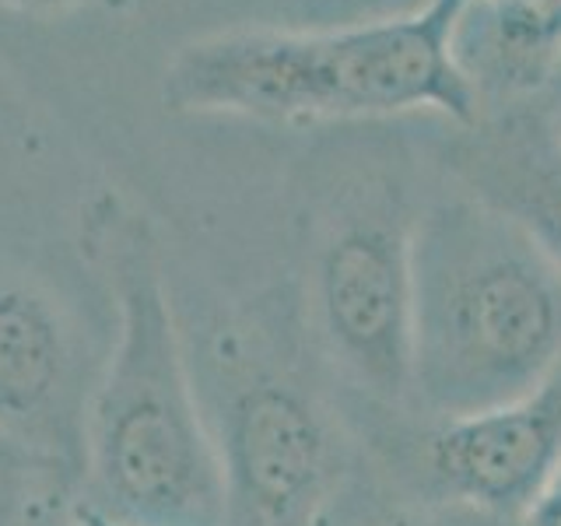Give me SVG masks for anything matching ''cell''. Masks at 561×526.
Returning a JSON list of instances; mask_svg holds the SVG:
<instances>
[{"label": "cell", "instance_id": "1", "mask_svg": "<svg viewBox=\"0 0 561 526\" xmlns=\"http://www.w3.org/2000/svg\"><path fill=\"white\" fill-rule=\"evenodd\" d=\"M376 123L316 137L288 180L291 263L309 344L368 453L417 428L411 386L414 165Z\"/></svg>", "mask_w": 561, "mask_h": 526}, {"label": "cell", "instance_id": "2", "mask_svg": "<svg viewBox=\"0 0 561 526\" xmlns=\"http://www.w3.org/2000/svg\"><path fill=\"white\" fill-rule=\"evenodd\" d=\"M78 253L113 312L78 502L119 526H221V478L193 390L162 236L119 190L81 204Z\"/></svg>", "mask_w": 561, "mask_h": 526}, {"label": "cell", "instance_id": "3", "mask_svg": "<svg viewBox=\"0 0 561 526\" xmlns=\"http://www.w3.org/2000/svg\"><path fill=\"white\" fill-rule=\"evenodd\" d=\"M221 478V526H323L368 449L309 344L285 271L250 295L175 298Z\"/></svg>", "mask_w": 561, "mask_h": 526}, {"label": "cell", "instance_id": "4", "mask_svg": "<svg viewBox=\"0 0 561 526\" xmlns=\"http://www.w3.org/2000/svg\"><path fill=\"white\" fill-rule=\"evenodd\" d=\"M463 0H435L400 22L210 32L172 53L158 99L175 116H242L274 127H351L438 113L481 119V99L453 57Z\"/></svg>", "mask_w": 561, "mask_h": 526}, {"label": "cell", "instance_id": "5", "mask_svg": "<svg viewBox=\"0 0 561 526\" xmlns=\"http://www.w3.org/2000/svg\"><path fill=\"white\" fill-rule=\"evenodd\" d=\"M411 386L421 425L526 393L561 358V260L446 175L414 228Z\"/></svg>", "mask_w": 561, "mask_h": 526}, {"label": "cell", "instance_id": "6", "mask_svg": "<svg viewBox=\"0 0 561 526\" xmlns=\"http://www.w3.org/2000/svg\"><path fill=\"white\" fill-rule=\"evenodd\" d=\"M110 338L113 312L102 285L84 298L53 271L0 253V432L78 491Z\"/></svg>", "mask_w": 561, "mask_h": 526}, {"label": "cell", "instance_id": "7", "mask_svg": "<svg viewBox=\"0 0 561 526\" xmlns=\"http://www.w3.org/2000/svg\"><path fill=\"white\" fill-rule=\"evenodd\" d=\"M376 460L417 495L519 526L561 473V358L526 393L417 425Z\"/></svg>", "mask_w": 561, "mask_h": 526}, {"label": "cell", "instance_id": "8", "mask_svg": "<svg viewBox=\"0 0 561 526\" xmlns=\"http://www.w3.org/2000/svg\"><path fill=\"white\" fill-rule=\"evenodd\" d=\"M446 175L561 260V140L534 99L488 110L446 148Z\"/></svg>", "mask_w": 561, "mask_h": 526}, {"label": "cell", "instance_id": "9", "mask_svg": "<svg viewBox=\"0 0 561 526\" xmlns=\"http://www.w3.org/2000/svg\"><path fill=\"white\" fill-rule=\"evenodd\" d=\"M453 57L481 113L537 95L561 57V0H463Z\"/></svg>", "mask_w": 561, "mask_h": 526}, {"label": "cell", "instance_id": "10", "mask_svg": "<svg viewBox=\"0 0 561 526\" xmlns=\"http://www.w3.org/2000/svg\"><path fill=\"white\" fill-rule=\"evenodd\" d=\"M323 526H513V523H499L481 513H470V508L417 495V491L400 484L368 453V464L344 488V495L337 499Z\"/></svg>", "mask_w": 561, "mask_h": 526}, {"label": "cell", "instance_id": "11", "mask_svg": "<svg viewBox=\"0 0 561 526\" xmlns=\"http://www.w3.org/2000/svg\"><path fill=\"white\" fill-rule=\"evenodd\" d=\"M0 526H81L78 484L46 467L0 473Z\"/></svg>", "mask_w": 561, "mask_h": 526}, {"label": "cell", "instance_id": "12", "mask_svg": "<svg viewBox=\"0 0 561 526\" xmlns=\"http://www.w3.org/2000/svg\"><path fill=\"white\" fill-rule=\"evenodd\" d=\"M274 22L285 28H341V25H373L400 22L421 14L435 0H267Z\"/></svg>", "mask_w": 561, "mask_h": 526}, {"label": "cell", "instance_id": "13", "mask_svg": "<svg viewBox=\"0 0 561 526\" xmlns=\"http://www.w3.org/2000/svg\"><path fill=\"white\" fill-rule=\"evenodd\" d=\"M530 99H534V105L540 110V116L548 119V127L554 130V137L561 140V57H558V64L551 67L548 81L540 84V92L530 95Z\"/></svg>", "mask_w": 561, "mask_h": 526}, {"label": "cell", "instance_id": "14", "mask_svg": "<svg viewBox=\"0 0 561 526\" xmlns=\"http://www.w3.org/2000/svg\"><path fill=\"white\" fill-rule=\"evenodd\" d=\"M84 4H119V0H0V8L8 11H22V14H64V11H75Z\"/></svg>", "mask_w": 561, "mask_h": 526}, {"label": "cell", "instance_id": "15", "mask_svg": "<svg viewBox=\"0 0 561 526\" xmlns=\"http://www.w3.org/2000/svg\"><path fill=\"white\" fill-rule=\"evenodd\" d=\"M519 526H561V473L554 478V484L543 491V499L523 516Z\"/></svg>", "mask_w": 561, "mask_h": 526}, {"label": "cell", "instance_id": "16", "mask_svg": "<svg viewBox=\"0 0 561 526\" xmlns=\"http://www.w3.org/2000/svg\"><path fill=\"white\" fill-rule=\"evenodd\" d=\"M22 467H43V464H35L32 456H25L4 432H0V473H11V470H22Z\"/></svg>", "mask_w": 561, "mask_h": 526}, {"label": "cell", "instance_id": "17", "mask_svg": "<svg viewBox=\"0 0 561 526\" xmlns=\"http://www.w3.org/2000/svg\"><path fill=\"white\" fill-rule=\"evenodd\" d=\"M78 523H81V526H119V523L105 519L102 513H95V508H88V505H81V502H78Z\"/></svg>", "mask_w": 561, "mask_h": 526}]
</instances>
